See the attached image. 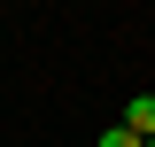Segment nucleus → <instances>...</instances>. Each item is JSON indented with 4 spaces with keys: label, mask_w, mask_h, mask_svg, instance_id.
<instances>
[{
    "label": "nucleus",
    "mask_w": 155,
    "mask_h": 147,
    "mask_svg": "<svg viewBox=\"0 0 155 147\" xmlns=\"http://www.w3.org/2000/svg\"><path fill=\"white\" fill-rule=\"evenodd\" d=\"M124 132L155 139V93H132V101H124Z\"/></svg>",
    "instance_id": "nucleus-1"
},
{
    "label": "nucleus",
    "mask_w": 155,
    "mask_h": 147,
    "mask_svg": "<svg viewBox=\"0 0 155 147\" xmlns=\"http://www.w3.org/2000/svg\"><path fill=\"white\" fill-rule=\"evenodd\" d=\"M101 147H147V139H140V132H124V124H109V132H101Z\"/></svg>",
    "instance_id": "nucleus-2"
},
{
    "label": "nucleus",
    "mask_w": 155,
    "mask_h": 147,
    "mask_svg": "<svg viewBox=\"0 0 155 147\" xmlns=\"http://www.w3.org/2000/svg\"><path fill=\"white\" fill-rule=\"evenodd\" d=\"M147 147H155V139H147Z\"/></svg>",
    "instance_id": "nucleus-3"
}]
</instances>
